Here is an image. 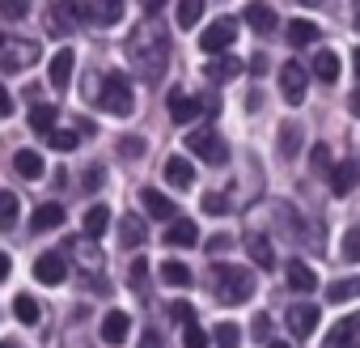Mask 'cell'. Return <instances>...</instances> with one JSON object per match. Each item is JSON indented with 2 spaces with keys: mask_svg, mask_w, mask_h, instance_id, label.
I'll return each mask as SVG.
<instances>
[{
  "mask_svg": "<svg viewBox=\"0 0 360 348\" xmlns=\"http://www.w3.org/2000/svg\"><path fill=\"white\" fill-rule=\"evenodd\" d=\"M39 43L18 39V35H0V73H26L39 64Z\"/></svg>",
  "mask_w": 360,
  "mask_h": 348,
  "instance_id": "4",
  "label": "cell"
},
{
  "mask_svg": "<svg viewBox=\"0 0 360 348\" xmlns=\"http://www.w3.org/2000/svg\"><path fill=\"white\" fill-rule=\"evenodd\" d=\"M56 106H47V102H30V128L39 132V136H51L56 132Z\"/></svg>",
  "mask_w": 360,
  "mask_h": 348,
  "instance_id": "25",
  "label": "cell"
},
{
  "mask_svg": "<svg viewBox=\"0 0 360 348\" xmlns=\"http://www.w3.org/2000/svg\"><path fill=\"white\" fill-rule=\"evenodd\" d=\"M127 335H131V318H127L123 310H110V314L102 318V340H106V344H123Z\"/></svg>",
  "mask_w": 360,
  "mask_h": 348,
  "instance_id": "20",
  "label": "cell"
},
{
  "mask_svg": "<svg viewBox=\"0 0 360 348\" xmlns=\"http://www.w3.org/2000/svg\"><path fill=\"white\" fill-rule=\"evenodd\" d=\"M102 111L106 115H115V119H123V115H131V102H136V94H131V81L123 77V73H106L102 77Z\"/></svg>",
  "mask_w": 360,
  "mask_h": 348,
  "instance_id": "5",
  "label": "cell"
},
{
  "mask_svg": "<svg viewBox=\"0 0 360 348\" xmlns=\"http://www.w3.org/2000/svg\"><path fill=\"white\" fill-rule=\"evenodd\" d=\"M233 43H238V22H233V18H221V22L204 26L200 47H204L208 60H212V56H225V47H233Z\"/></svg>",
  "mask_w": 360,
  "mask_h": 348,
  "instance_id": "6",
  "label": "cell"
},
{
  "mask_svg": "<svg viewBox=\"0 0 360 348\" xmlns=\"http://www.w3.org/2000/svg\"><path fill=\"white\" fill-rule=\"evenodd\" d=\"M161 174H165V183H174L178 192H187V187H195V166L187 161V157H165V166H161Z\"/></svg>",
  "mask_w": 360,
  "mask_h": 348,
  "instance_id": "12",
  "label": "cell"
},
{
  "mask_svg": "<svg viewBox=\"0 0 360 348\" xmlns=\"http://www.w3.org/2000/svg\"><path fill=\"white\" fill-rule=\"evenodd\" d=\"M47 140H51V149H60V153H72V149H77V132H64V128H56Z\"/></svg>",
  "mask_w": 360,
  "mask_h": 348,
  "instance_id": "41",
  "label": "cell"
},
{
  "mask_svg": "<svg viewBox=\"0 0 360 348\" xmlns=\"http://www.w3.org/2000/svg\"><path fill=\"white\" fill-rule=\"evenodd\" d=\"M13 314H18L22 323H30V327H34V323L43 318V306H39L30 293H22V297H13Z\"/></svg>",
  "mask_w": 360,
  "mask_h": 348,
  "instance_id": "35",
  "label": "cell"
},
{
  "mask_svg": "<svg viewBox=\"0 0 360 348\" xmlns=\"http://www.w3.org/2000/svg\"><path fill=\"white\" fill-rule=\"evenodd\" d=\"M0 13L9 22H22V18H30V0H0Z\"/></svg>",
  "mask_w": 360,
  "mask_h": 348,
  "instance_id": "40",
  "label": "cell"
},
{
  "mask_svg": "<svg viewBox=\"0 0 360 348\" xmlns=\"http://www.w3.org/2000/svg\"><path fill=\"white\" fill-rule=\"evenodd\" d=\"M106 230H110V209L106 204H89L85 217H81V234L85 238H102Z\"/></svg>",
  "mask_w": 360,
  "mask_h": 348,
  "instance_id": "18",
  "label": "cell"
},
{
  "mask_svg": "<svg viewBox=\"0 0 360 348\" xmlns=\"http://www.w3.org/2000/svg\"><path fill=\"white\" fill-rule=\"evenodd\" d=\"M322 348H360V314H347L330 327V335L322 340Z\"/></svg>",
  "mask_w": 360,
  "mask_h": 348,
  "instance_id": "10",
  "label": "cell"
},
{
  "mask_svg": "<svg viewBox=\"0 0 360 348\" xmlns=\"http://www.w3.org/2000/svg\"><path fill=\"white\" fill-rule=\"evenodd\" d=\"M119 153H123V157H140V153H144V140H140V136H136V140L127 136V140H119Z\"/></svg>",
  "mask_w": 360,
  "mask_h": 348,
  "instance_id": "45",
  "label": "cell"
},
{
  "mask_svg": "<svg viewBox=\"0 0 360 348\" xmlns=\"http://www.w3.org/2000/svg\"><path fill=\"white\" fill-rule=\"evenodd\" d=\"M127 280H131V289H144V280H148V263L136 255L131 259V268H127Z\"/></svg>",
  "mask_w": 360,
  "mask_h": 348,
  "instance_id": "42",
  "label": "cell"
},
{
  "mask_svg": "<svg viewBox=\"0 0 360 348\" xmlns=\"http://www.w3.org/2000/svg\"><path fill=\"white\" fill-rule=\"evenodd\" d=\"M18 213H22L18 196H13V192H0V234H9V230L18 225Z\"/></svg>",
  "mask_w": 360,
  "mask_h": 348,
  "instance_id": "30",
  "label": "cell"
},
{
  "mask_svg": "<svg viewBox=\"0 0 360 348\" xmlns=\"http://www.w3.org/2000/svg\"><path fill=\"white\" fill-rule=\"evenodd\" d=\"M123 18V0H94V22L98 26H115Z\"/></svg>",
  "mask_w": 360,
  "mask_h": 348,
  "instance_id": "31",
  "label": "cell"
},
{
  "mask_svg": "<svg viewBox=\"0 0 360 348\" xmlns=\"http://www.w3.org/2000/svg\"><path fill=\"white\" fill-rule=\"evenodd\" d=\"M89 9H94L89 0H56V5L47 9V35H56V39L72 35L77 26L94 22V13H89Z\"/></svg>",
  "mask_w": 360,
  "mask_h": 348,
  "instance_id": "3",
  "label": "cell"
},
{
  "mask_svg": "<svg viewBox=\"0 0 360 348\" xmlns=\"http://www.w3.org/2000/svg\"><path fill=\"white\" fill-rule=\"evenodd\" d=\"M123 51H127L131 68H136L144 81H161L165 68H169V30H165L157 18H144V22L131 30V39H127Z\"/></svg>",
  "mask_w": 360,
  "mask_h": 348,
  "instance_id": "1",
  "label": "cell"
},
{
  "mask_svg": "<svg viewBox=\"0 0 360 348\" xmlns=\"http://www.w3.org/2000/svg\"><path fill=\"white\" fill-rule=\"evenodd\" d=\"M242 68H246V64H242V60H233V56H212L204 73H208V81H229V77H238Z\"/></svg>",
  "mask_w": 360,
  "mask_h": 348,
  "instance_id": "24",
  "label": "cell"
},
{
  "mask_svg": "<svg viewBox=\"0 0 360 348\" xmlns=\"http://www.w3.org/2000/svg\"><path fill=\"white\" fill-rule=\"evenodd\" d=\"M195 238H200V230L191 217H174L165 225V247H195Z\"/></svg>",
  "mask_w": 360,
  "mask_h": 348,
  "instance_id": "17",
  "label": "cell"
},
{
  "mask_svg": "<svg viewBox=\"0 0 360 348\" xmlns=\"http://www.w3.org/2000/svg\"><path fill=\"white\" fill-rule=\"evenodd\" d=\"M140 348H161V335H157V331H148V335L140 340Z\"/></svg>",
  "mask_w": 360,
  "mask_h": 348,
  "instance_id": "51",
  "label": "cell"
},
{
  "mask_svg": "<svg viewBox=\"0 0 360 348\" xmlns=\"http://www.w3.org/2000/svg\"><path fill=\"white\" fill-rule=\"evenodd\" d=\"M123 247H144V238H148V225L140 221V217H123Z\"/></svg>",
  "mask_w": 360,
  "mask_h": 348,
  "instance_id": "34",
  "label": "cell"
},
{
  "mask_svg": "<svg viewBox=\"0 0 360 348\" xmlns=\"http://www.w3.org/2000/svg\"><path fill=\"white\" fill-rule=\"evenodd\" d=\"M288 289H292V293H314V289H318V272H314L305 259H292V263H288Z\"/></svg>",
  "mask_w": 360,
  "mask_h": 348,
  "instance_id": "19",
  "label": "cell"
},
{
  "mask_svg": "<svg viewBox=\"0 0 360 348\" xmlns=\"http://www.w3.org/2000/svg\"><path fill=\"white\" fill-rule=\"evenodd\" d=\"M140 204H144V213H148V217H157V221H165V225L178 217L174 200H169V196H161L157 187H144V192H140Z\"/></svg>",
  "mask_w": 360,
  "mask_h": 348,
  "instance_id": "15",
  "label": "cell"
},
{
  "mask_svg": "<svg viewBox=\"0 0 360 348\" xmlns=\"http://www.w3.org/2000/svg\"><path fill=\"white\" fill-rule=\"evenodd\" d=\"M187 149H191L200 161H208V166H225V161H229V149H225V140H221L217 132H191V136H187Z\"/></svg>",
  "mask_w": 360,
  "mask_h": 348,
  "instance_id": "7",
  "label": "cell"
},
{
  "mask_svg": "<svg viewBox=\"0 0 360 348\" xmlns=\"http://www.w3.org/2000/svg\"><path fill=\"white\" fill-rule=\"evenodd\" d=\"M280 94H284V102H305V68L297 64V60H288L284 68H280Z\"/></svg>",
  "mask_w": 360,
  "mask_h": 348,
  "instance_id": "11",
  "label": "cell"
},
{
  "mask_svg": "<svg viewBox=\"0 0 360 348\" xmlns=\"http://www.w3.org/2000/svg\"><path fill=\"white\" fill-rule=\"evenodd\" d=\"M314 77L318 81H339V56L335 51H318L314 56Z\"/></svg>",
  "mask_w": 360,
  "mask_h": 348,
  "instance_id": "33",
  "label": "cell"
},
{
  "mask_svg": "<svg viewBox=\"0 0 360 348\" xmlns=\"http://www.w3.org/2000/svg\"><path fill=\"white\" fill-rule=\"evenodd\" d=\"M9 272H13V259H9V255H5V251H0V280H5V276H9Z\"/></svg>",
  "mask_w": 360,
  "mask_h": 348,
  "instance_id": "50",
  "label": "cell"
},
{
  "mask_svg": "<svg viewBox=\"0 0 360 348\" xmlns=\"http://www.w3.org/2000/svg\"><path fill=\"white\" fill-rule=\"evenodd\" d=\"M339 255H343L347 263H360V230H347V234H343V247H339Z\"/></svg>",
  "mask_w": 360,
  "mask_h": 348,
  "instance_id": "39",
  "label": "cell"
},
{
  "mask_svg": "<svg viewBox=\"0 0 360 348\" xmlns=\"http://www.w3.org/2000/svg\"><path fill=\"white\" fill-rule=\"evenodd\" d=\"M246 251H250V259H255L259 268H271V263H276V251H271V242H267L263 234H250V238H246Z\"/></svg>",
  "mask_w": 360,
  "mask_h": 348,
  "instance_id": "28",
  "label": "cell"
},
{
  "mask_svg": "<svg viewBox=\"0 0 360 348\" xmlns=\"http://www.w3.org/2000/svg\"><path fill=\"white\" fill-rule=\"evenodd\" d=\"M309 161H314V170H326V166H330V149H326V144H314V157H309Z\"/></svg>",
  "mask_w": 360,
  "mask_h": 348,
  "instance_id": "47",
  "label": "cell"
},
{
  "mask_svg": "<svg viewBox=\"0 0 360 348\" xmlns=\"http://www.w3.org/2000/svg\"><path fill=\"white\" fill-rule=\"evenodd\" d=\"M225 209H229V204H225V196H221V192H208V196H204V213H212V217H221Z\"/></svg>",
  "mask_w": 360,
  "mask_h": 348,
  "instance_id": "44",
  "label": "cell"
},
{
  "mask_svg": "<svg viewBox=\"0 0 360 348\" xmlns=\"http://www.w3.org/2000/svg\"><path fill=\"white\" fill-rule=\"evenodd\" d=\"M212 344H217V348H238V344H242V331H238L233 323H221V327L212 331Z\"/></svg>",
  "mask_w": 360,
  "mask_h": 348,
  "instance_id": "37",
  "label": "cell"
},
{
  "mask_svg": "<svg viewBox=\"0 0 360 348\" xmlns=\"http://www.w3.org/2000/svg\"><path fill=\"white\" fill-rule=\"evenodd\" d=\"M5 115H13V94L0 85V119H5Z\"/></svg>",
  "mask_w": 360,
  "mask_h": 348,
  "instance_id": "49",
  "label": "cell"
},
{
  "mask_svg": "<svg viewBox=\"0 0 360 348\" xmlns=\"http://www.w3.org/2000/svg\"><path fill=\"white\" fill-rule=\"evenodd\" d=\"M347 106H352V115H356V119H360V89H356V94H352V98H347Z\"/></svg>",
  "mask_w": 360,
  "mask_h": 348,
  "instance_id": "54",
  "label": "cell"
},
{
  "mask_svg": "<svg viewBox=\"0 0 360 348\" xmlns=\"http://www.w3.org/2000/svg\"><path fill=\"white\" fill-rule=\"evenodd\" d=\"M72 68H77V60H72V47H60V51H56V60H51V85H56V89H68V81H72Z\"/></svg>",
  "mask_w": 360,
  "mask_h": 348,
  "instance_id": "21",
  "label": "cell"
},
{
  "mask_svg": "<svg viewBox=\"0 0 360 348\" xmlns=\"http://www.w3.org/2000/svg\"><path fill=\"white\" fill-rule=\"evenodd\" d=\"M183 344H187V348H208V344H212V335H208L200 323H187V327H183Z\"/></svg>",
  "mask_w": 360,
  "mask_h": 348,
  "instance_id": "38",
  "label": "cell"
},
{
  "mask_svg": "<svg viewBox=\"0 0 360 348\" xmlns=\"http://www.w3.org/2000/svg\"><path fill=\"white\" fill-rule=\"evenodd\" d=\"M204 5H208V0H178V26H183V30H191V26H200V18H204Z\"/></svg>",
  "mask_w": 360,
  "mask_h": 348,
  "instance_id": "26",
  "label": "cell"
},
{
  "mask_svg": "<svg viewBox=\"0 0 360 348\" xmlns=\"http://www.w3.org/2000/svg\"><path fill=\"white\" fill-rule=\"evenodd\" d=\"M263 348H292V344H284V340H271V344H263Z\"/></svg>",
  "mask_w": 360,
  "mask_h": 348,
  "instance_id": "56",
  "label": "cell"
},
{
  "mask_svg": "<svg viewBox=\"0 0 360 348\" xmlns=\"http://www.w3.org/2000/svg\"><path fill=\"white\" fill-rule=\"evenodd\" d=\"M284 323H288V331H292L297 340H309V335H314V327H318V306H309V302H297V306H288Z\"/></svg>",
  "mask_w": 360,
  "mask_h": 348,
  "instance_id": "9",
  "label": "cell"
},
{
  "mask_svg": "<svg viewBox=\"0 0 360 348\" xmlns=\"http://www.w3.org/2000/svg\"><path fill=\"white\" fill-rule=\"evenodd\" d=\"M81 187H85V192H98V187H102V166H89V170H85V183H81Z\"/></svg>",
  "mask_w": 360,
  "mask_h": 348,
  "instance_id": "46",
  "label": "cell"
},
{
  "mask_svg": "<svg viewBox=\"0 0 360 348\" xmlns=\"http://www.w3.org/2000/svg\"><path fill=\"white\" fill-rule=\"evenodd\" d=\"M356 30H360V9H356Z\"/></svg>",
  "mask_w": 360,
  "mask_h": 348,
  "instance_id": "58",
  "label": "cell"
},
{
  "mask_svg": "<svg viewBox=\"0 0 360 348\" xmlns=\"http://www.w3.org/2000/svg\"><path fill=\"white\" fill-rule=\"evenodd\" d=\"M326 297H330L335 306H343V302L360 297V276H343V280H335V285L326 289Z\"/></svg>",
  "mask_w": 360,
  "mask_h": 348,
  "instance_id": "29",
  "label": "cell"
},
{
  "mask_svg": "<svg viewBox=\"0 0 360 348\" xmlns=\"http://www.w3.org/2000/svg\"><path fill=\"white\" fill-rule=\"evenodd\" d=\"M161 280L174 285V289H187V285H191V268L178 263V259H165V263H161Z\"/></svg>",
  "mask_w": 360,
  "mask_h": 348,
  "instance_id": "27",
  "label": "cell"
},
{
  "mask_svg": "<svg viewBox=\"0 0 360 348\" xmlns=\"http://www.w3.org/2000/svg\"><path fill=\"white\" fill-rule=\"evenodd\" d=\"M352 64H356V77H360V47L352 51Z\"/></svg>",
  "mask_w": 360,
  "mask_h": 348,
  "instance_id": "55",
  "label": "cell"
},
{
  "mask_svg": "<svg viewBox=\"0 0 360 348\" xmlns=\"http://www.w3.org/2000/svg\"><path fill=\"white\" fill-rule=\"evenodd\" d=\"M169 314H174V323H183V327H187V323H195V306H191V302H174V306H169Z\"/></svg>",
  "mask_w": 360,
  "mask_h": 348,
  "instance_id": "43",
  "label": "cell"
},
{
  "mask_svg": "<svg viewBox=\"0 0 360 348\" xmlns=\"http://www.w3.org/2000/svg\"><path fill=\"white\" fill-rule=\"evenodd\" d=\"M34 276H39V285H64L68 280V251H43L34 259Z\"/></svg>",
  "mask_w": 360,
  "mask_h": 348,
  "instance_id": "8",
  "label": "cell"
},
{
  "mask_svg": "<svg viewBox=\"0 0 360 348\" xmlns=\"http://www.w3.org/2000/svg\"><path fill=\"white\" fill-rule=\"evenodd\" d=\"M30 225H34V234H51V230L64 225V209H60V204H43V209H34Z\"/></svg>",
  "mask_w": 360,
  "mask_h": 348,
  "instance_id": "22",
  "label": "cell"
},
{
  "mask_svg": "<svg viewBox=\"0 0 360 348\" xmlns=\"http://www.w3.org/2000/svg\"><path fill=\"white\" fill-rule=\"evenodd\" d=\"M212 280H217V297L225 302V306H242V302H250L255 297V272L250 268H238V263H217L212 268Z\"/></svg>",
  "mask_w": 360,
  "mask_h": 348,
  "instance_id": "2",
  "label": "cell"
},
{
  "mask_svg": "<svg viewBox=\"0 0 360 348\" xmlns=\"http://www.w3.org/2000/svg\"><path fill=\"white\" fill-rule=\"evenodd\" d=\"M356 183H360V161H339V166H330V196H352Z\"/></svg>",
  "mask_w": 360,
  "mask_h": 348,
  "instance_id": "14",
  "label": "cell"
},
{
  "mask_svg": "<svg viewBox=\"0 0 360 348\" xmlns=\"http://www.w3.org/2000/svg\"><path fill=\"white\" fill-rule=\"evenodd\" d=\"M161 5H165V0H140V9H144V13H157Z\"/></svg>",
  "mask_w": 360,
  "mask_h": 348,
  "instance_id": "53",
  "label": "cell"
},
{
  "mask_svg": "<svg viewBox=\"0 0 360 348\" xmlns=\"http://www.w3.org/2000/svg\"><path fill=\"white\" fill-rule=\"evenodd\" d=\"M13 170L22 174V179H30V183H34V179H43V170H47V166H43V157H39L34 149H18V157H13Z\"/></svg>",
  "mask_w": 360,
  "mask_h": 348,
  "instance_id": "23",
  "label": "cell"
},
{
  "mask_svg": "<svg viewBox=\"0 0 360 348\" xmlns=\"http://www.w3.org/2000/svg\"><path fill=\"white\" fill-rule=\"evenodd\" d=\"M255 340H263V344L271 340V318H267V314H259V318H255Z\"/></svg>",
  "mask_w": 360,
  "mask_h": 348,
  "instance_id": "48",
  "label": "cell"
},
{
  "mask_svg": "<svg viewBox=\"0 0 360 348\" xmlns=\"http://www.w3.org/2000/svg\"><path fill=\"white\" fill-rule=\"evenodd\" d=\"M288 43H292V47H305V43H318V26H314V22H305V18H297V22H288Z\"/></svg>",
  "mask_w": 360,
  "mask_h": 348,
  "instance_id": "32",
  "label": "cell"
},
{
  "mask_svg": "<svg viewBox=\"0 0 360 348\" xmlns=\"http://www.w3.org/2000/svg\"><path fill=\"white\" fill-rule=\"evenodd\" d=\"M297 153H301V132H297V123H284V128H280V157L292 161Z\"/></svg>",
  "mask_w": 360,
  "mask_h": 348,
  "instance_id": "36",
  "label": "cell"
},
{
  "mask_svg": "<svg viewBox=\"0 0 360 348\" xmlns=\"http://www.w3.org/2000/svg\"><path fill=\"white\" fill-rule=\"evenodd\" d=\"M225 247H229V238H225V234H217V238L208 242V251H225Z\"/></svg>",
  "mask_w": 360,
  "mask_h": 348,
  "instance_id": "52",
  "label": "cell"
},
{
  "mask_svg": "<svg viewBox=\"0 0 360 348\" xmlns=\"http://www.w3.org/2000/svg\"><path fill=\"white\" fill-rule=\"evenodd\" d=\"M0 348H22V344H13V340H9V344H0Z\"/></svg>",
  "mask_w": 360,
  "mask_h": 348,
  "instance_id": "57",
  "label": "cell"
},
{
  "mask_svg": "<svg viewBox=\"0 0 360 348\" xmlns=\"http://www.w3.org/2000/svg\"><path fill=\"white\" fill-rule=\"evenodd\" d=\"M165 111H169L174 123H191V119L200 115V98H191V94H183V89H169Z\"/></svg>",
  "mask_w": 360,
  "mask_h": 348,
  "instance_id": "13",
  "label": "cell"
},
{
  "mask_svg": "<svg viewBox=\"0 0 360 348\" xmlns=\"http://www.w3.org/2000/svg\"><path fill=\"white\" fill-rule=\"evenodd\" d=\"M242 22H246L255 35H271V30H276V13H271V5H263V0H250V5L242 9Z\"/></svg>",
  "mask_w": 360,
  "mask_h": 348,
  "instance_id": "16",
  "label": "cell"
}]
</instances>
